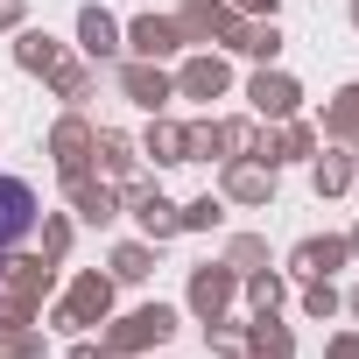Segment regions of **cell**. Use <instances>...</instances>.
<instances>
[{
	"mask_svg": "<svg viewBox=\"0 0 359 359\" xmlns=\"http://www.w3.org/2000/svg\"><path fill=\"white\" fill-rule=\"evenodd\" d=\"M36 233V191L22 176H0V247H15Z\"/></svg>",
	"mask_w": 359,
	"mask_h": 359,
	"instance_id": "obj_1",
	"label": "cell"
}]
</instances>
